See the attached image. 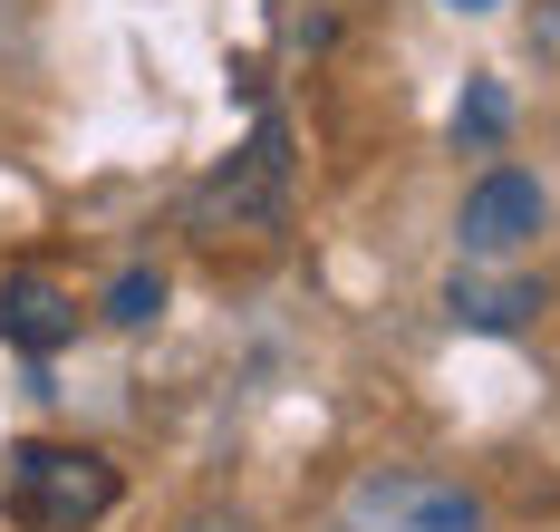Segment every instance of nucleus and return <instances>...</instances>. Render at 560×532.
<instances>
[{
    "mask_svg": "<svg viewBox=\"0 0 560 532\" xmlns=\"http://www.w3.org/2000/svg\"><path fill=\"white\" fill-rule=\"evenodd\" d=\"M0 513L20 532H88V523L116 513V465L88 455V446H10Z\"/></svg>",
    "mask_w": 560,
    "mask_h": 532,
    "instance_id": "f257e3e1",
    "label": "nucleus"
},
{
    "mask_svg": "<svg viewBox=\"0 0 560 532\" xmlns=\"http://www.w3.org/2000/svg\"><path fill=\"white\" fill-rule=\"evenodd\" d=\"M329 532H493L483 523V494H464L454 474L425 465H368L338 484Z\"/></svg>",
    "mask_w": 560,
    "mask_h": 532,
    "instance_id": "f03ea898",
    "label": "nucleus"
},
{
    "mask_svg": "<svg viewBox=\"0 0 560 532\" xmlns=\"http://www.w3.org/2000/svg\"><path fill=\"white\" fill-rule=\"evenodd\" d=\"M541 233H551V184L532 165H483L464 184V213H454L464 262H522Z\"/></svg>",
    "mask_w": 560,
    "mask_h": 532,
    "instance_id": "7ed1b4c3",
    "label": "nucleus"
},
{
    "mask_svg": "<svg viewBox=\"0 0 560 532\" xmlns=\"http://www.w3.org/2000/svg\"><path fill=\"white\" fill-rule=\"evenodd\" d=\"M0 339L30 358H49L58 339H78V300L58 291V281H39V271H10L0 281Z\"/></svg>",
    "mask_w": 560,
    "mask_h": 532,
    "instance_id": "20e7f679",
    "label": "nucleus"
},
{
    "mask_svg": "<svg viewBox=\"0 0 560 532\" xmlns=\"http://www.w3.org/2000/svg\"><path fill=\"white\" fill-rule=\"evenodd\" d=\"M445 310L464 320V329H522L532 310H551V291H541V281H493L483 262H464V271L445 281Z\"/></svg>",
    "mask_w": 560,
    "mask_h": 532,
    "instance_id": "39448f33",
    "label": "nucleus"
},
{
    "mask_svg": "<svg viewBox=\"0 0 560 532\" xmlns=\"http://www.w3.org/2000/svg\"><path fill=\"white\" fill-rule=\"evenodd\" d=\"M503 126H512L503 78H474V88H464V107H454V146H464V155H493V146H503Z\"/></svg>",
    "mask_w": 560,
    "mask_h": 532,
    "instance_id": "423d86ee",
    "label": "nucleus"
},
{
    "mask_svg": "<svg viewBox=\"0 0 560 532\" xmlns=\"http://www.w3.org/2000/svg\"><path fill=\"white\" fill-rule=\"evenodd\" d=\"M165 310V271H116V291H107V320L116 329H145Z\"/></svg>",
    "mask_w": 560,
    "mask_h": 532,
    "instance_id": "0eeeda50",
    "label": "nucleus"
},
{
    "mask_svg": "<svg viewBox=\"0 0 560 532\" xmlns=\"http://www.w3.org/2000/svg\"><path fill=\"white\" fill-rule=\"evenodd\" d=\"M454 20H493V10H503V0H445Z\"/></svg>",
    "mask_w": 560,
    "mask_h": 532,
    "instance_id": "6e6552de",
    "label": "nucleus"
}]
</instances>
